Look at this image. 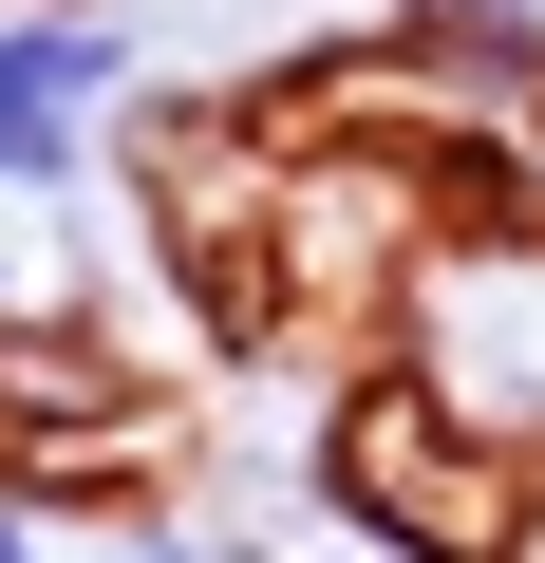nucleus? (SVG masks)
<instances>
[{
	"instance_id": "f257e3e1",
	"label": "nucleus",
	"mask_w": 545,
	"mask_h": 563,
	"mask_svg": "<svg viewBox=\"0 0 545 563\" xmlns=\"http://www.w3.org/2000/svg\"><path fill=\"white\" fill-rule=\"evenodd\" d=\"M132 95H151V38L113 0H0V225H76Z\"/></svg>"
},
{
	"instance_id": "f03ea898",
	"label": "nucleus",
	"mask_w": 545,
	"mask_h": 563,
	"mask_svg": "<svg viewBox=\"0 0 545 563\" xmlns=\"http://www.w3.org/2000/svg\"><path fill=\"white\" fill-rule=\"evenodd\" d=\"M395 57H414L433 95L526 113V95H545V0H395Z\"/></svg>"
},
{
	"instance_id": "7ed1b4c3",
	"label": "nucleus",
	"mask_w": 545,
	"mask_h": 563,
	"mask_svg": "<svg viewBox=\"0 0 545 563\" xmlns=\"http://www.w3.org/2000/svg\"><path fill=\"white\" fill-rule=\"evenodd\" d=\"M95 563H283V544H244V526H207V507H113Z\"/></svg>"
},
{
	"instance_id": "20e7f679",
	"label": "nucleus",
	"mask_w": 545,
	"mask_h": 563,
	"mask_svg": "<svg viewBox=\"0 0 545 563\" xmlns=\"http://www.w3.org/2000/svg\"><path fill=\"white\" fill-rule=\"evenodd\" d=\"M0 563H76V526H57V488H39V470H0Z\"/></svg>"
},
{
	"instance_id": "39448f33",
	"label": "nucleus",
	"mask_w": 545,
	"mask_h": 563,
	"mask_svg": "<svg viewBox=\"0 0 545 563\" xmlns=\"http://www.w3.org/2000/svg\"><path fill=\"white\" fill-rule=\"evenodd\" d=\"M20 357H39V301L0 282V413H20Z\"/></svg>"
}]
</instances>
